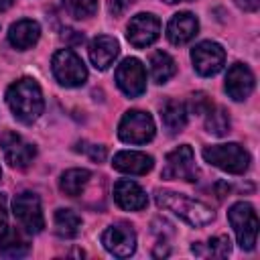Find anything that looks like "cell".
I'll return each mask as SVG.
<instances>
[{
    "mask_svg": "<svg viewBox=\"0 0 260 260\" xmlns=\"http://www.w3.org/2000/svg\"><path fill=\"white\" fill-rule=\"evenodd\" d=\"M116 83L128 98H138L146 91V69L136 57L124 59L116 69Z\"/></svg>",
    "mask_w": 260,
    "mask_h": 260,
    "instance_id": "cell-9",
    "label": "cell"
},
{
    "mask_svg": "<svg viewBox=\"0 0 260 260\" xmlns=\"http://www.w3.org/2000/svg\"><path fill=\"white\" fill-rule=\"evenodd\" d=\"M165 2H169V4H177V2H193V0H165Z\"/></svg>",
    "mask_w": 260,
    "mask_h": 260,
    "instance_id": "cell-35",
    "label": "cell"
},
{
    "mask_svg": "<svg viewBox=\"0 0 260 260\" xmlns=\"http://www.w3.org/2000/svg\"><path fill=\"white\" fill-rule=\"evenodd\" d=\"M175 73H177V65L169 53L154 51L150 55V75L156 83H167Z\"/></svg>",
    "mask_w": 260,
    "mask_h": 260,
    "instance_id": "cell-22",
    "label": "cell"
},
{
    "mask_svg": "<svg viewBox=\"0 0 260 260\" xmlns=\"http://www.w3.org/2000/svg\"><path fill=\"white\" fill-rule=\"evenodd\" d=\"M132 4H134V0H110V12H112L114 16H120V14H124Z\"/></svg>",
    "mask_w": 260,
    "mask_h": 260,
    "instance_id": "cell-30",
    "label": "cell"
},
{
    "mask_svg": "<svg viewBox=\"0 0 260 260\" xmlns=\"http://www.w3.org/2000/svg\"><path fill=\"white\" fill-rule=\"evenodd\" d=\"M12 211L14 217L18 219L20 228L26 234H39L45 228V217H43V209H41V201L35 193L24 191L20 195L14 197L12 201Z\"/></svg>",
    "mask_w": 260,
    "mask_h": 260,
    "instance_id": "cell-8",
    "label": "cell"
},
{
    "mask_svg": "<svg viewBox=\"0 0 260 260\" xmlns=\"http://www.w3.org/2000/svg\"><path fill=\"white\" fill-rule=\"evenodd\" d=\"M199 30V20L191 12H177L167 24V39L173 45H185L189 43Z\"/></svg>",
    "mask_w": 260,
    "mask_h": 260,
    "instance_id": "cell-15",
    "label": "cell"
},
{
    "mask_svg": "<svg viewBox=\"0 0 260 260\" xmlns=\"http://www.w3.org/2000/svg\"><path fill=\"white\" fill-rule=\"evenodd\" d=\"M63 39H65V41H71V43H81V41H83V35L77 32V30H65Z\"/></svg>",
    "mask_w": 260,
    "mask_h": 260,
    "instance_id": "cell-33",
    "label": "cell"
},
{
    "mask_svg": "<svg viewBox=\"0 0 260 260\" xmlns=\"http://www.w3.org/2000/svg\"><path fill=\"white\" fill-rule=\"evenodd\" d=\"M254 89V73L244 63H234L225 75V91L232 100L242 102Z\"/></svg>",
    "mask_w": 260,
    "mask_h": 260,
    "instance_id": "cell-14",
    "label": "cell"
},
{
    "mask_svg": "<svg viewBox=\"0 0 260 260\" xmlns=\"http://www.w3.org/2000/svg\"><path fill=\"white\" fill-rule=\"evenodd\" d=\"M205 128L209 134L215 136H223L230 132V116L223 108H211L207 112V120H205Z\"/></svg>",
    "mask_w": 260,
    "mask_h": 260,
    "instance_id": "cell-26",
    "label": "cell"
},
{
    "mask_svg": "<svg viewBox=\"0 0 260 260\" xmlns=\"http://www.w3.org/2000/svg\"><path fill=\"white\" fill-rule=\"evenodd\" d=\"M160 120L169 132H181L187 124V108L183 102L177 100H167L160 108Z\"/></svg>",
    "mask_w": 260,
    "mask_h": 260,
    "instance_id": "cell-21",
    "label": "cell"
},
{
    "mask_svg": "<svg viewBox=\"0 0 260 260\" xmlns=\"http://www.w3.org/2000/svg\"><path fill=\"white\" fill-rule=\"evenodd\" d=\"M191 61L199 75L209 77V75H215L221 71V67L225 63V51L221 49V45H217L213 41H203L193 47Z\"/></svg>",
    "mask_w": 260,
    "mask_h": 260,
    "instance_id": "cell-10",
    "label": "cell"
},
{
    "mask_svg": "<svg viewBox=\"0 0 260 260\" xmlns=\"http://www.w3.org/2000/svg\"><path fill=\"white\" fill-rule=\"evenodd\" d=\"M228 219L234 228L238 244L244 250H252L256 246V238H258V215H256L254 207L246 201H238L230 207Z\"/></svg>",
    "mask_w": 260,
    "mask_h": 260,
    "instance_id": "cell-4",
    "label": "cell"
},
{
    "mask_svg": "<svg viewBox=\"0 0 260 260\" xmlns=\"http://www.w3.org/2000/svg\"><path fill=\"white\" fill-rule=\"evenodd\" d=\"M160 35V22L154 14H146V12H140L136 16L130 18L128 22V41L132 47L136 49H144L148 45H152Z\"/></svg>",
    "mask_w": 260,
    "mask_h": 260,
    "instance_id": "cell-12",
    "label": "cell"
},
{
    "mask_svg": "<svg viewBox=\"0 0 260 260\" xmlns=\"http://www.w3.org/2000/svg\"><path fill=\"white\" fill-rule=\"evenodd\" d=\"M114 199L122 209H128V211H140L148 203V197L142 191V187L128 179H120L114 185Z\"/></svg>",
    "mask_w": 260,
    "mask_h": 260,
    "instance_id": "cell-16",
    "label": "cell"
},
{
    "mask_svg": "<svg viewBox=\"0 0 260 260\" xmlns=\"http://www.w3.org/2000/svg\"><path fill=\"white\" fill-rule=\"evenodd\" d=\"M154 201H156L158 207L173 211L175 215H179L181 219H185L187 223H191V225H195V228L207 225V223L213 221V217H215L213 209H211L209 205H205L203 201L193 199V197H187V195H183V193L169 191V189H156Z\"/></svg>",
    "mask_w": 260,
    "mask_h": 260,
    "instance_id": "cell-1",
    "label": "cell"
},
{
    "mask_svg": "<svg viewBox=\"0 0 260 260\" xmlns=\"http://www.w3.org/2000/svg\"><path fill=\"white\" fill-rule=\"evenodd\" d=\"M118 53H120V45L114 37L100 35L89 43V61L93 63L95 69H102V71L108 69L118 57Z\"/></svg>",
    "mask_w": 260,
    "mask_h": 260,
    "instance_id": "cell-17",
    "label": "cell"
},
{
    "mask_svg": "<svg viewBox=\"0 0 260 260\" xmlns=\"http://www.w3.org/2000/svg\"><path fill=\"white\" fill-rule=\"evenodd\" d=\"M51 67H53V75L57 77V81L65 87H79L87 79V69L83 61L71 49H59L53 55Z\"/></svg>",
    "mask_w": 260,
    "mask_h": 260,
    "instance_id": "cell-6",
    "label": "cell"
},
{
    "mask_svg": "<svg viewBox=\"0 0 260 260\" xmlns=\"http://www.w3.org/2000/svg\"><path fill=\"white\" fill-rule=\"evenodd\" d=\"M0 177H2V169H0Z\"/></svg>",
    "mask_w": 260,
    "mask_h": 260,
    "instance_id": "cell-36",
    "label": "cell"
},
{
    "mask_svg": "<svg viewBox=\"0 0 260 260\" xmlns=\"http://www.w3.org/2000/svg\"><path fill=\"white\" fill-rule=\"evenodd\" d=\"M41 37V26L39 22L30 20V18H22L18 22H14L8 30V41L14 49H20V51H26L30 49Z\"/></svg>",
    "mask_w": 260,
    "mask_h": 260,
    "instance_id": "cell-19",
    "label": "cell"
},
{
    "mask_svg": "<svg viewBox=\"0 0 260 260\" xmlns=\"http://www.w3.org/2000/svg\"><path fill=\"white\" fill-rule=\"evenodd\" d=\"M191 250L201 258H225L232 252V242L228 236H215L207 244H193Z\"/></svg>",
    "mask_w": 260,
    "mask_h": 260,
    "instance_id": "cell-24",
    "label": "cell"
},
{
    "mask_svg": "<svg viewBox=\"0 0 260 260\" xmlns=\"http://www.w3.org/2000/svg\"><path fill=\"white\" fill-rule=\"evenodd\" d=\"M102 244L110 254L128 258L136 250V234L128 223H114L102 234Z\"/></svg>",
    "mask_w": 260,
    "mask_h": 260,
    "instance_id": "cell-11",
    "label": "cell"
},
{
    "mask_svg": "<svg viewBox=\"0 0 260 260\" xmlns=\"http://www.w3.org/2000/svg\"><path fill=\"white\" fill-rule=\"evenodd\" d=\"M0 148L4 152V158L10 167L14 169H26L32 158H35V146L26 140H22V136H18L16 132H4L0 136Z\"/></svg>",
    "mask_w": 260,
    "mask_h": 260,
    "instance_id": "cell-13",
    "label": "cell"
},
{
    "mask_svg": "<svg viewBox=\"0 0 260 260\" xmlns=\"http://www.w3.org/2000/svg\"><path fill=\"white\" fill-rule=\"evenodd\" d=\"M118 136L130 144H146L154 136V120L148 112L130 110L124 114L118 126Z\"/></svg>",
    "mask_w": 260,
    "mask_h": 260,
    "instance_id": "cell-7",
    "label": "cell"
},
{
    "mask_svg": "<svg viewBox=\"0 0 260 260\" xmlns=\"http://www.w3.org/2000/svg\"><path fill=\"white\" fill-rule=\"evenodd\" d=\"M12 4H14V0H0V12L6 10V8H10Z\"/></svg>",
    "mask_w": 260,
    "mask_h": 260,
    "instance_id": "cell-34",
    "label": "cell"
},
{
    "mask_svg": "<svg viewBox=\"0 0 260 260\" xmlns=\"http://www.w3.org/2000/svg\"><path fill=\"white\" fill-rule=\"evenodd\" d=\"M197 175H199V171L195 165V154H193V148L189 144H181L165 156V167L160 171L162 179L195 183Z\"/></svg>",
    "mask_w": 260,
    "mask_h": 260,
    "instance_id": "cell-5",
    "label": "cell"
},
{
    "mask_svg": "<svg viewBox=\"0 0 260 260\" xmlns=\"http://www.w3.org/2000/svg\"><path fill=\"white\" fill-rule=\"evenodd\" d=\"M63 6L73 18H89L98 12V0H63Z\"/></svg>",
    "mask_w": 260,
    "mask_h": 260,
    "instance_id": "cell-27",
    "label": "cell"
},
{
    "mask_svg": "<svg viewBox=\"0 0 260 260\" xmlns=\"http://www.w3.org/2000/svg\"><path fill=\"white\" fill-rule=\"evenodd\" d=\"M6 217H8V209H6V195L0 193V228L6 225Z\"/></svg>",
    "mask_w": 260,
    "mask_h": 260,
    "instance_id": "cell-32",
    "label": "cell"
},
{
    "mask_svg": "<svg viewBox=\"0 0 260 260\" xmlns=\"http://www.w3.org/2000/svg\"><path fill=\"white\" fill-rule=\"evenodd\" d=\"M77 150H83L91 160L95 162H102L106 158V148L104 146H98V144H87V142H81L77 144Z\"/></svg>",
    "mask_w": 260,
    "mask_h": 260,
    "instance_id": "cell-28",
    "label": "cell"
},
{
    "mask_svg": "<svg viewBox=\"0 0 260 260\" xmlns=\"http://www.w3.org/2000/svg\"><path fill=\"white\" fill-rule=\"evenodd\" d=\"M6 102L12 110V114L24 124L35 122L43 114V108H45L41 87L30 77H22V79L14 81L6 91Z\"/></svg>",
    "mask_w": 260,
    "mask_h": 260,
    "instance_id": "cell-2",
    "label": "cell"
},
{
    "mask_svg": "<svg viewBox=\"0 0 260 260\" xmlns=\"http://www.w3.org/2000/svg\"><path fill=\"white\" fill-rule=\"evenodd\" d=\"M81 230V217L71 209L55 211V232L61 238H75Z\"/></svg>",
    "mask_w": 260,
    "mask_h": 260,
    "instance_id": "cell-25",
    "label": "cell"
},
{
    "mask_svg": "<svg viewBox=\"0 0 260 260\" xmlns=\"http://www.w3.org/2000/svg\"><path fill=\"white\" fill-rule=\"evenodd\" d=\"M191 106H193V110H195L197 114H207V112L213 108V104L209 102V98H207L205 93H195L193 100H191Z\"/></svg>",
    "mask_w": 260,
    "mask_h": 260,
    "instance_id": "cell-29",
    "label": "cell"
},
{
    "mask_svg": "<svg viewBox=\"0 0 260 260\" xmlns=\"http://www.w3.org/2000/svg\"><path fill=\"white\" fill-rule=\"evenodd\" d=\"M203 158L209 165H213V167H217L225 173H234V175H242L250 167V154L238 142L205 146L203 148Z\"/></svg>",
    "mask_w": 260,
    "mask_h": 260,
    "instance_id": "cell-3",
    "label": "cell"
},
{
    "mask_svg": "<svg viewBox=\"0 0 260 260\" xmlns=\"http://www.w3.org/2000/svg\"><path fill=\"white\" fill-rule=\"evenodd\" d=\"M89 177H91V173L87 169H69V171H65L61 175L59 189L69 197H77V195H81V191L87 185Z\"/></svg>",
    "mask_w": 260,
    "mask_h": 260,
    "instance_id": "cell-23",
    "label": "cell"
},
{
    "mask_svg": "<svg viewBox=\"0 0 260 260\" xmlns=\"http://www.w3.org/2000/svg\"><path fill=\"white\" fill-rule=\"evenodd\" d=\"M114 169L120 171V173H126V175H146L154 160L150 154H144V152H138V150H120L116 156H114Z\"/></svg>",
    "mask_w": 260,
    "mask_h": 260,
    "instance_id": "cell-18",
    "label": "cell"
},
{
    "mask_svg": "<svg viewBox=\"0 0 260 260\" xmlns=\"http://www.w3.org/2000/svg\"><path fill=\"white\" fill-rule=\"evenodd\" d=\"M240 8H244L246 12H256L260 6V0H236Z\"/></svg>",
    "mask_w": 260,
    "mask_h": 260,
    "instance_id": "cell-31",
    "label": "cell"
},
{
    "mask_svg": "<svg viewBox=\"0 0 260 260\" xmlns=\"http://www.w3.org/2000/svg\"><path fill=\"white\" fill-rule=\"evenodd\" d=\"M30 244L28 240L22 236V232L18 228H4L0 232V254L6 258H20L24 254H28Z\"/></svg>",
    "mask_w": 260,
    "mask_h": 260,
    "instance_id": "cell-20",
    "label": "cell"
}]
</instances>
